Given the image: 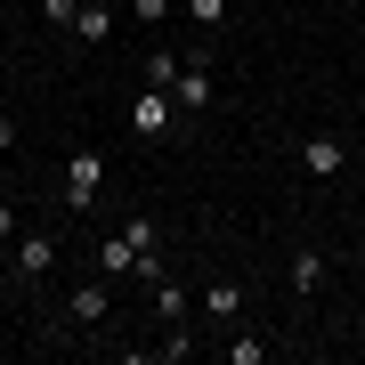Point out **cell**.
Returning a JSON list of instances; mask_svg holds the SVG:
<instances>
[{"label":"cell","instance_id":"1","mask_svg":"<svg viewBox=\"0 0 365 365\" xmlns=\"http://www.w3.org/2000/svg\"><path fill=\"white\" fill-rule=\"evenodd\" d=\"M98 276H146V284H155V276H170V268H163V235H155V220H146V211H130V220L98 244Z\"/></svg>","mask_w":365,"mask_h":365},{"label":"cell","instance_id":"2","mask_svg":"<svg viewBox=\"0 0 365 365\" xmlns=\"http://www.w3.org/2000/svg\"><path fill=\"white\" fill-rule=\"evenodd\" d=\"M170 98H179V122H203L211 98H220V73H211V49H187L179 81H170Z\"/></svg>","mask_w":365,"mask_h":365},{"label":"cell","instance_id":"3","mask_svg":"<svg viewBox=\"0 0 365 365\" xmlns=\"http://www.w3.org/2000/svg\"><path fill=\"white\" fill-rule=\"evenodd\" d=\"M170 122H179V98H170V90H155V81H146V90L130 98V130H138V138H163Z\"/></svg>","mask_w":365,"mask_h":365},{"label":"cell","instance_id":"4","mask_svg":"<svg viewBox=\"0 0 365 365\" xmlns=\"http://www.w3.org/2000/svg\"><path fill=\"white\" fill-rule=\"evenodd\" d=\"M106 309H114V300H106V284H73V292H66V309H57V325H66V333H98V325H106Z\"/></svg>","mask_w":365,"mask_h":365},{"label":"cell","instance_id":"5","mask_svg":"<svg viewBox=\"0 0 365 365\" xmlns=\"http://www.w3.org/2000/svg\"><path fill=\"white\" fill-rule=\"evenodd\" d=\"M98 187H106V155H98V146H81V155L66 163V203H73V211H90V203H98Z\"/></svg>","mask_w":365,"mask_h":365},{"label":"cell","instance_id":"6","mask_svg":"<svg viewBox=\"0 0 365 365\" xmlns=\"http://www.w3.org/2000/svg\"><path fill=\"white\" fill-rule=\"evenodd\" d=\"M341 170H349V146H341L333 130L300 138V179H341Z\"/></svg>","mask_w":365,"mask_h":365},{"label":"cell","instance_id":"7","mask_svg":"<svg viewBox=\"0 0 365 365\" xmlns=\"http://www.w3.org/2000/svg\"><path fill=\"white\" fill-rule=\"evenodd\" d=\"M81 49H106V41H114V9H106V0H81L73 9V25H66Z\"/></svg>","mask_w":365,"mask_h":365},{"label":"cell","instance_id":"8","mask_svg":"<svg viewBox=\"0 0 365 365\" xmlns=\"http://www.w3.org/2000/svg\"><path fill=\"white\" fill-rule=\"evenodd\" d=\"M203 317L211 325H235V317H244V284H235V276H211L203 284Z\"/></svg>","mask_w":365,"mask_h":365},{"label":"cell","instance_id":"9","mask_svg":"<svg viewBox=\"0 0 365 365\" xmlns=\"http://www.w3.org/2000/svg\"><path fill=\"white\" fill-rule=\"evenodd\" d=\"M57 268V235H16V276H49Z\"/></svg>","mask_w":365,"mask_h":365},{"label":"cell","instance_id":"10","mask_svg":"<svg viewBox=\"0 0 365 365\" xmlns=\"http://www.w3.org/2000/svg\"><path fill=\"white\" fill-rule=\"evenodd\" d=\"M155 317L163 325H187V284L179 276H155Z\"/></svg>","mask_w":365,"mask_h":365},{"label":"cell","instance_id":"11","mask_svg":"<svg viewBox=\"0 0 365 365\" xmlns=\"http://www.w3.org/2000/svg\"><path fill=\"white\" fill-rule=\"evenodd\" d=\"M317 284H325V252H309V244H300V252H292V292L309 300Z\"/></svg>","mask_w":365,"mask_h":365},{"label":"cell","instance_id":"12","mask_svg":"<svg viewBox=\"0 0 365 365\" xmlns=\"http://www.w3.org/2000/svg\"><path fill=\"white\" fill-rule=\"evenodd\" d=\"M179 66H187L179 49H146V81H155V90H170V81H179Z\"/></svg>","mask_w":365,"mask_h":365},{"label":"cell","instance_id":"13","mask_svg":"<svg viewBox=\"0 0 365 365\" xmlns=\"http://www.w3.org/2000/svg\"><path fill=\"white\" fill-rule=\"evenodd\" d=\"M187 16H195L203 33H220V25H227V0H187Z\"/></svg>","mask_w":365,"mask_h":365},{"label":"cell","instance_id":"14","mask_svg":"<svg viewBox=\"0 0 365 365\" xmlns=\"http://www.w3.org/2000/svg\"><path fill=\"white\" fill-rule=\"evenodd\" d=\"M73 9H81V0H41V25H57V33H66V25H73Z\"/></svg>","mask_w":365,"mask_h":365},{"label":"cell","instance_id":"15","mask_svg":"<svg viewBox=\"0 0 365 365\" xmlns=\"http://www.w3.org/2000/svg\"><path fill=\"white\" fill-rule=\"evenodd\" d=\"M130 16L138 25H170V0H130Z\"/></svg>","mask_w":365,"mask_h":365},{"label":"cell","instance_id":"16","mask_svg":"<svg viewBox=\"0 0 365 365\" xmlns=\"http://www.w3.org/2000/svg\"><path fill=\"white\" fill-rule=\"evenodd\" d=\"M0 244H16V203H0Z\"/></svg>","mask_w":365,"mask_h":365},{"label":"cell","instance_id":"17","mask_svg":"<svg viewBox=\"0 0 365 365\" xmlns=\"http://www.w3.org/2000/svg\"><path fill=\"white\" fill-rule=\"evenodd\" d=\"M9 146H16V122H9V106H0V155H9Z\"/></svg>","mask_w":365,"mask_h":365},{"label":"cell","instance_id":"18","mask_svg":"<svg viewBox=\"0 0 365 365\" xmlns=\"http://www.w3.org/2000/svg\"><path fill=\"white\" fill-rule=\"evenodd\" d=\"M357 341H365V325H357Z\"/></svg>","mask_w":365,"mask_h":365}]
</instances>
